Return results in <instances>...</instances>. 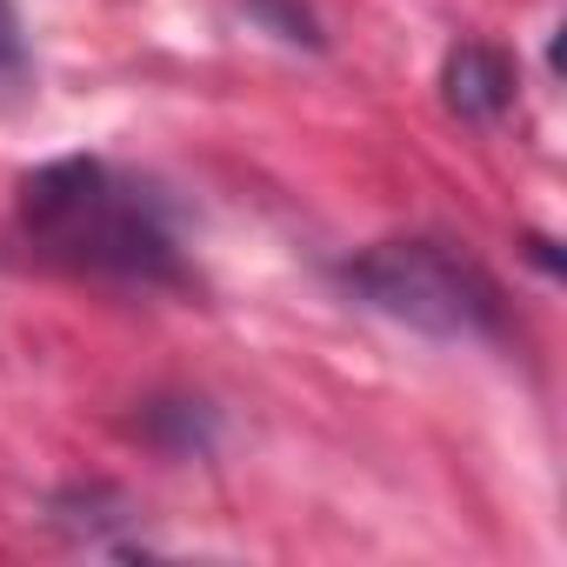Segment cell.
Listing matches in <instances>:
<instances>
[{"instance_id": "1", "label": "cell", "mask_w": 567, "mask_h": 567, "mask_svg": "<svg viewBox=\"0 0 567 567\" xmlns=\"http://www.w3.org/2000/svg\"><path fill=\"white\" fill-rule=\"evenodd\" d=\"M14 207L28 247L68 274L121 280V288H187L167 200L101 154H68L34 167Z\"/></svg>"}, {"instance_id": "2", "label": "cell", "mask_w": 567, "mask_h": 567, "mask_svg": "<svg viewBox=\"0 0 567 567\" xmlns=\"http://www.w3.org/2000/svg\"><path fill=\"white\" fill-rule=\"evenodd\" d=\"M341 280L374 315H388L414 334H434V341H494V334H507L501 280L474 254H461L454 240H434V234L374 240L341 267Z\"/></svg>"}, {"instance_id": "3", "label": "cell", "mask_w": 567, "mask_h": 567, "mask_svg": "<svg viewBox=\"0 0 567 567\" xmlns=\"http://www.w3.org/2000/svg\"><path fill=\"white\" fill-rule=\"evenodd\" d=\"M441 94H447V107H454L461 121H494V114L514 101V68H507L501 48L461 41V48L447 54V68H441Z\"/></svg>"}, {"instance_id": "4", "label": "cell", "mask_w": 567, "mask_h": 567, "mask_svg": "<svg viewBox=\"0 0 567 567\" xmlns=\"http://www.w3.org/2000/svg\"><path fill=\"white\" fill-rule=\"evenodd\" d=\"M0 81H28V28L14 0H0Z\"/></svg>"}, {"instance_id": "5", "label": "cell", "mask_w": 567, "mask_h": 567, "mask_svg": "<svg viewBox=\"0 0 567 567\" xmlns=\"http://www.w3.org/2000/svg\"><path fill=\"white\" fill-rule=\"evenodd\" d=\"M254 14H267L280 28V41H315V21L295 8V0H254Z\"/></svg>"}]
</instances>
